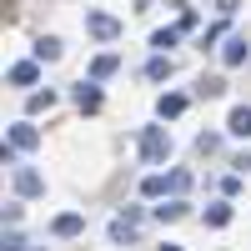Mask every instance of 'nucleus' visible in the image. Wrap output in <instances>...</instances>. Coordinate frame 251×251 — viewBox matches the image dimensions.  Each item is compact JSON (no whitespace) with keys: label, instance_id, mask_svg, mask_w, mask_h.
Instances as JSON below:
<instances>
[{"label":"nucleus","instance_id":"5","mask_svg":"<svg viewBox=\"0 0 251 251\" xmlns=\"http://www.w3.org/2000/svg\"><path fill=\"white\" fill-rule=\"evenodd\" d=\"M10 146H15V151H35V146H40V131H35L30 121H15V126H10Z\"/></svg>","mask_w":251,"mask_h":251},{"label":"nucleus","instance_id":"19","mask_svg":"<svg viewBox=\"0 0 251 251\" xmlns=\"http://www.w3.org/2000/svg\"><path fill=\"white\" fill-rule=\"evenodd\" d=\"M221 91H226V80H221V75H201V80H196V96H206V100L221 96Z\"/></svg>","mask_w":251,"mask_h":251},{"label":"nucleus","instance_id":"17","mask_svg":"<svg viewBox=\"0 0 251 251\" xmlns=\"http://www.w3.org/2000/svg\"><path fill=\"white\" fill-rule=\"evenodd\" d=\"M186 211H191V206H186V201L176 196V201H166V206H156V221H181Z\"/></svg>","mask_w":251,"mask_h":251},{"label":"nucleus","instance_id":"16","mask_svg":"<svg viewBox=\"0 0 251 251\" xmlns=\"http://www.w3.org/2000/svg\"><path fill=\"white\" fill-rule=\"evenodd\" d=\"M206 226H231V201H216V206H206Z\"/></svg>","mask_w":251,"mask_h":251},{"label":"nucleus","instance_id":"24","mask_svg":"<svg viewBox=\"0 0 251 251\" xmlns=\"http://www.w3.org/2000/svg\"><path fill=\"white\" fill-rule=\"evenodd\" d=\"M0 251H25V241H20V236L10 231V236H5V246H0Z\"/></svg>","mask_w":251,"mask_h":251},{"label":"nucleus","instance_id":"22","mask_svg":"<svg viewBox=\"0 0 251 251\" xmlns=\"http://www.w3.org/2000/svg\"><path fill=\"white\" fill-rule=\"evenodd\" d=\"M186 186H191V171H171V196H181Z\"/></svg>","mask_w":251,"mask_h":251},{"label":"nucleus","instance_id":"11","mask_svg":"<svg viewBox=\"0 0 251 251\" xmlns=\"http://www.w3.org/2000/svg\"><path fill=\"white\" fill-rule=\"evenodd\" d=\"M181 111H186V96H181V91H171V96L156 100V116H161V121H176Z\"/></svg>","mask_w":251,"mask_h":251},{"label":"nucleus","instance_id":"18","mask_svg":"<svg viewBox=\"0 0 251 251\" xmlns=\"http://www.w3.org/2000/svg\"><path fill=\"white\" fill-rule=\"evenodd\" d=\"M171 191V176H146L141 181V196H166Z\"/></svg>","mask_w":251,"mask_h":251},{"label":"nucleus","instance_id":"10","mask_svg":"<svg viewBox=\"0 0 251 251\" xmlns=\"http://www.w3.org/2000/svg\"><path fill=\"white\" fill-rule=\"evenodd\" d=\"M80 226H86V216H80V211H60V216L50 221V231H55V236H75Z\"/></svg>","mask_w":251,"mask_h":251},{"label":"nucleus","instance_id":"12","mask_svg":"<svg viewBox=\"0 0 251 251\" xmlns=\"http://www.w3.org/2000/svg\"><path fill=\"white\" fill-rule=\"evenodd\" d=\"M226 131L241 136V141H251V106H236V111H231V121H226Z\"/></svg>","mask_w":251,"mask_h":251},{"label":"nucleus","instance_id":"14","mask_svg":"<svg viewBox=\"0 0 251 251\" xmlns=\"http://www.w3.org/2000/svg\"><path fill=\"white\" fill-rule=\"evenodd\" d=\"M116 71H121V55H111V50L91 60V80H106V75H116Z\"/></svg>","mask_w":251,"mask_h":251},{"label":"nucleus","instance_id":"20","mask_svg":"<svg viewBox=\"0 0 251 251\" xmlns=\"http://www.w3.org/2000/svg\"><path fill=\"white\" fill-rule=\"evenodd\" d=\"M50 106H55V91H35V96L25 100V111H30V116H40V111H50Z\"/></svg>","mask_w":251,"mask_h":251},{"label":"nucleus","instance_id":"13","mask_svg":"<svg viewBox=\"0 0 251 251\" xmlns=\"http://www.w3.org/2000/svg\"><path fill=\"white\" fill-rule=\"evenodd\" d=\"M60 50H66V46H60V35H40V40H35V60H40V66H46V60H60Z\"/></svg>","mask_w":251,"mask_h":251},{"label":"nucleus","instance_id":"9","mask_svg":"<svg viewBox=\"0 0 251 251\" xmlns=\"http://www.w3.org/2000/svg\"><path fill=\"white\" fill-rule=\"evenodd\" d=\"M171 75H176L171 55H151V60H146V80H171Z\"/></svg>","mask_w":251,"mask_h":251},{"label":"nucleus","instance_id":"23","mask_svg":"<svg viewBox=\"0 0 251 251\" xmlns=\"http://www.w3.org/2000/svg\"><path fill=\"white\" fill-rule=\"evenodd\" d=\"M176 25H181V30H196V10H191V5H181V15H176Z\"/></svg>","mask_w":251,"mask_h":251},{"label":"nucleus","instance_id":"6","mask_svg":"<svg viewBox=\"0 0 251 251\" xmlns=\"http://www.w3.org/2000/svg\"><path fill=\"white\" fill-rule=\"evenodd\" d=\"M246 55H251V40H246V35H226V46H221V60H226V66H241Z\"/></svg>","mask_w":251,"mask_h":251},{"label":"nucleus","instance_id":"21","mask_svg":"<svg viewBox=\"0 0 251 251\" xmlns=\"http://www.w3.org/2000/svg\"><path fill=\"white\" fill-rule=\"evenodd\" d=\"M226 20H231V15H221L216 25H206V30H201V50H206V46H216V40L226 35Z\"/></svg>","mask_w":251,"mask_h":251},{"label":"nucleus","instance_id":"2","mask_svg":"<svg viewBox=\"0 0 251 251\" xmlns=\"http://www.w3.org/2000/svg\"><path fill=\"white\" fill-rule=\"evenodd\" d=\"M121 30L126 25H121L116 15H106V10H91L86 15V35H96V40H121Z\"/></svg>","mask_w":251,"mask_h":251},{"label":"nucleus","instance_id":"4","mask_svg":"<svg viewBox=\"0 0 251 251\" xmlns=\"http://www.w3.org/2000/svg\"><path fill=\"white\" fill-rule=\"evenodd\" d=\"M15 191L20 196H40L46 191V176H40L35 166H15Z\"/></svg>","mask_w":251,"mask_h":251},{"label":"nucleus","instance_id":"1","mask_svg":"<svg viewBox=\"0 0 251 251\" xmlns=\"http://www.w3.org/2000/svg\"><path fill=\"white\" fill-rule=\"evenodd\" d=\"M166 156H171V131H166V126H141V161L161 166Z\"/></svg>","mask_w":251,"mask_h":251},{"label":"nucleus","instance_id":"15","mask_svg":"<svg viewBox=\"0 0 251 251\" xmlns=\"http://www.w3.org/2000/svg\"><path fill=\"white\" fill-rule=\"evenodd\" d=\"M181 35H186L181 25H161V30L151 35V46H156V55H166V50H171V46H176V40H181Z\"/></svg>","mask_w":251,"mask_h":251},{"label":"nucleus","instance_id":"25","mask_svg":"<svg viewBox=\"0 0 251 251\" xmlns=\"http://www.w3.org/2000/svg\"><path fill=\"white\" fill-rule=\"evenodd\" d=\"M161 251H181V246H171V241H166V246H161Z\"/></svg>","mask_w":251,"mask_h":251},{"label":"nucleus","instance_id":"3","mask_svg":"<svg viewBox=\"0 0 251 251\" xmlns=\"http://www.w3.org/2000/svg\"><path fill=\"white\" fill-rule=\"evenodd\" d=\"M136 231H141V206H126V216H116V221H111V236L131 246V241H136Z\"/></svg>","mask_w":251,"mask_h":251},{"label":"nucleus","instance_id":"8","mask_svg":"<svg viewBox=\"0 0 251 251\" xmlns=\"http://www.w3.org/2000/svg\"><path fill=\"white\" fill-rule=\"evenodd\" d=\"M75 106L86 111V116H91V111H100V91H96V80H91V75L75 86Z\"/></svg>","mask_w":251,"mask_h":251},{"label":"nucleus","instance_id":"7","mask_svg":"<svg viewBox=\"0 0 251 251\" xmlns=\"http://www.w3.org/2000/svg\"><path fill=\"white\" fill-rule=\"evenodd\" d=\"M40 80V60H15L10 66V86H35Z\"/></svg>","mask_w":251,"mask_h":251}]
</instances>
